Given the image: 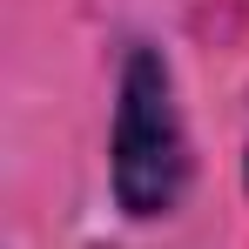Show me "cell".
<instances>
[{
  "mask_svg": "<svg viewBox=\"0 0 249 249\" xmlns=\"http://www.w3.org/2000/svg\"><path fill=\"white\" fill-rule=\"evenodd\" d=\"M115 202L128 215H168L189 189V128L175 108V74L155 47H128L122 94H115Z\"/></svg>",
  "mask_w": 249,
  "mask_h": 249,
  "instance_id": "obj_1",
  "label": "cell"
},
{
  "mask_svg": "<svg viewBox=\"0 0 249 249\" xmlns=\"http://www.w3.org/2000/svg\"><path fill=\"white\" fill-rule=\"evenodd\" d=\"M243 182H249V148H243Z\"/></svg>",
  "mask_w": 249,
  "mask_h": 249,
  "instance_id": "obj_2",
  "label": "cell"
}]
</instances>
